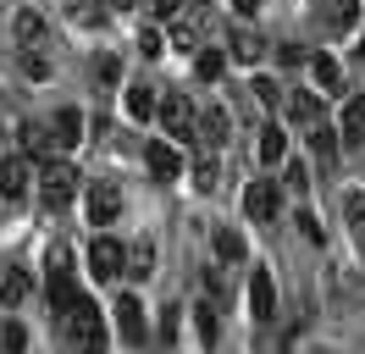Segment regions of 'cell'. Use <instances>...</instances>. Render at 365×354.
<instances>
[{"instance_id": "6da1fadb", "label": "cell", "mask_w": 365, "mask_h": 354, "mask_svg": "<svg viewBox=\"0 0 365 354\" xmlns=\"http://www.w3.org/2000/svg\"><path fill=\"white\" fill-rule=\"evenodd\" d=\"M61 332H67V349L72 354H106V343H111V338H106V315H100V305L83 299V293H78V305L61 315Z\"/></svg>"}, {"instance_id": "7a4b0ae2", "label": "cell", "mask_w": 365, "mask_h": 354, "mask_svg": "<svg viewBox=\"0 0 365 354\" xmlns=\"http://www.w3.org/2000/svg\"><path fill=\"white\" fill-rule=\"evenodd\" d=\"M45 293H50V310L56 315H67L72 305H78V266H72V249H50L45 261Z\"/></svg>"}, {"instance_id": "3957f363", "label": "cell", "mask_w": 365, "mask_h": 354, "mask_svg": "<svg viewBox=\"0 0 365 354\" xmlns=\"http://www.w3.org/2000/svg\"><path fill=\"white\" fill-rule=\"evenodd\" d=\"M34 188H39V199H45L50 211H67L72 199H78V172H72V161H56V155L39 161V183H34Z\"/></svg>"}, {"instance_id": "277c9868", "label": "cell", "mask_w": 365, "mask_h": 354, "mask_svg": "<svg viewBox=\"0 0 365 354\" xmlns=\"http://www.w3.org/2000/svg\"><path fill=\"white\" fill-rule=\"evenodd\" d=\"M155 122L166 128V138H200V111H194V100H188V94H178V88L160 100Z\"/></svg>"}, {"instance_id": "5b68a950", "label": "cell", "mask_w": 365, "mask_h": 354, "mask_svg": "<svg viewBox=\"0 0 365 354\" xmlns=\"http://www.w3.org/2000/svg\"><path fill=\"white\" fill-rule=\"evenodd\" d=\"M128 271V243L111 238V233H100V238L89 243V277L94 283H116Z\"/></svg>"}, {"instance_id": "8992f818", "label": "cell", "mask_w": 365, "mask_h": 354, "mask_svg": "<svg viewBox=\"0 0 365 354\" xmlns=\"http://www.w3.org/2000/svg\"><path fill=\"white\" fill-rule=\"evenodd\" d=\"M277 211H282L277 177H255L250 188H244V216H250V221H277Z\"/></svg>"}, {"instance_id": "52a82bcc", "label": "cell", "mask_w": 365, "mask_h": 354, "mask_svg": "<svg viewBox=\"0 0 365 354\" xmlns=\"http://www.w3.org/2000/svg\"><path fill=\"white\" fill-rule=\"evenodd\" d=\"M39 183V172L28 166V155H0V199H28V188Z\"/></svg>"}, {"instance_id": "ba28073f", "label": "cell", "mask_w": 365, "mask_h": 354, "mask_svg": "<svg viewBox=\"0 0 365 354\" xmlns=\"http://www.w3.org/2000/svg\"><path fill=\"white\" fill-rule=\"evenodd\" d=\"M250 315H255V321H272V315H277V277H272V266H255V271H250Z\"/></svg>"}, {"instance_id": "9c48e42d", "label": "cell", "mask_w": 365, "mask_h": 354, "mask_svg": "<svg viewBox=\"0 0 365 354\" xmlns=\"http://www.w3.org/2000/svg\"><path fill=\"white\" fill-rule=\"evenodd\" d=\"M144 166H150V177L172 183V177H182V155H178L172 138H150V144H144Z\"/></svg>"}, {"instance_id": "30bf717a", "label": "cell", "mask_w": 365, "mask_h": 354, "mask_svg": "<svg viewBox=\"0 0 365 354\" xmlns=\"http://www.w3.org/2000/svg\"><path fill=\"white\" fill-rule=\"evenodd\" d=\"M116 216H122V188L116 183H94L89 188V221L94 227H111Z\"/></svg>"}, {"instance_id": "8fae6325", "label": "cell", "mask_w": 365, "mask_h": 354, "mask_svg": "<svg viewBox=\"0 0 365 354\" xmlns=\"http://www.w3.org/2000/svg\"><path fill=\"white\" fill-rule=\"evenodd\" d=\"M200 138H205L210 150H222V144L232 138V116H227V106H222V100H210V106L200 111Z\"/></svg>"}, {"instance_id": "7c38bea8", "label": "cell", "mask_w": 365, "mask_h": 354, "mask_svg": "<svg viewBox=\"0 0 365 354\" xmlns=\"http://www.w3.org/2000/svg\"><path fill=\"white\" fill-rule=\"evenodd\" d=\"M11 28H17V44H23V50H45L50 44V22L39 17L34 6H23V11L11 17Z\"/></svg>"}, {"instance_id": "4fadbf2b", "label": "cell", "mask_w": 365, "mask_h": 354, "mask_svg": "<svg viewBox=\"0 0 365 354\" xmlns=\"http://www.w3.org/2000/svg\"><path fill=\"white\" fill-rule=\"evenodd\" d=\"M310 78H316V88L321 94H343V66H338V56H327V50H316V56H310Z\"/></svg>"}, {"instance_id": "5bb4252c", "label": "cell", "mask_w": 365, "mask_h": 354, "mask_svg": "<svg viewBox=\"0 0 365 354\" xmlns=\"http://www.w3.org/2000/svg\"><path fill=\"white\" fill-rule=\"evenodd\" d=\"M338 144H343L338 122H321V128H310V155H316V161L327 166V172L338 166Z\"/></svg>"}, {"instance_id": "9a60e30c", "label": "cell", "mask_w": 365, "mask_h": 354, "mask_svg": "<svg viewBox=\"0 0 365 354\" xmlns=\"http://www.w3.org/2000/svg\"><path fill=\"white\" fill-rule=\"evenodd\" d=\"M116 332H122L128 343H144V305H138L133 293L116 299Z\"/></svg>"}, {"instance_id": "2e32d148", "label": "cell", "mask_w": 365, "mask_h": 354, "mask_svg": "<svg viewBox=\"0 0 365 354\" xmlns=\"http://www.w3.org/2000/svg\"><path fill=\"white\" fill-rule=\"evenodd\" d=\"M338 133H343V144H365V94H349V100H343Z\"/></svg>"}, {"instance_id": "e0dca14e", "label": "cell", "mask_w": 365, "mask_h": 354, "mask_svg": "<svg viewBox=\"0 0 365 354\" xmlns=\"http://www.w3.org/2000/svg\"><path fill=\"white\" fill-rule=\"evenodd\" d=\"M316 11L327 28H354V17H360V0H316Z\"/></svg>"}, {"instance_id": "ac0fdd59", "label": "cell", "mask_w": 365, "mask_h": 354, "mask_svg": "<svg viewBox=\"0 0 365 354\" xmlns=\"http://www.w3.org/2000/svg\"><path fill=\"white\" fill-rule=\"evenodd\" d=\"M227 44H232V50H227L232 61H260V56H266V39H260V34H250V28H232Z\"/></svg>"}, {"instance_id": "d6986e66", "label": "cell", "mask_w": 365, "mask_h": 354, "mask_svg": "<svg viewBox=\"0 0 365 354\" xmlns=\"http://www.w3.org/2000/svg\"><path fill=\"white\" fill-rule=\"evenodd\" d=\"M50 133H56V144H78V138H83V111L61 106V111H56V122H50Z\"/></svg>"}, {"instance_id": "ffe728a7", "label": "cell", "mask_w": 365, "mask_h": 354, "mask_svg": "<svg viewBox=\"0 0 365 354\" xmlns=\"http://www.w3.org/2000/svg\"><path fill=\"white\" fill-rule=\"evenodd\" d=\"M150 271H155V243H150V238H133V243H128V277L144 283Z\"/></svg>"}, {"instance_id": "44dd1931", "label": "cell", "mask_w": 365, "mask_h": 354, "mask_svg": "<svg viewBox=\"0 0 365 354\" xmlns=\"http://www.w3.org/2000/svg\"><path fill=\"white\" fill-rule=\"evenodd\" d=\"M288 122H299L304 133L321 128V122H327V116H321V100L316 94H294V100H288Z\"/></svg>"}, {"instance_id": "7402d4cb", "label": "cell", "mask_w": 365, "mask_h": 354, "mask_svg": "<svg viewBox=\"0 0 365 354\" xmlns=\"http://www.w3.org/2000/svg\"><path fill=\"white\" fill-rule=\"evenodd\" d=\"M155 111H160L155 88H150V84H128V116H133V122H150Z\"/></svg>"}, {"instance_id": "603a6c76", "label": "cell", "mask_w": 365, "mask_h": 354, "mask_svg": "<svg viewBox=\"0 0 365 354\" xmlns=\"http://www.w3.org/2000/svg\"><path fill=\"white\" fill-rule=\"evenodd\" d=\"M23 299H28V271H23V266L0 271V305H6V310H17Z\"/></svg>"}, {"instance_id": "cb8c5ba5", "label": "cell", "mask_w": 365, "mask_h": 354, "mask_svg": "<svg viewBox=\"0 0 365 354\" xmlns=\"http://www.w3.org/2000/svg\"><path fill=\"white\" fill-rule=\"evenodd\" d=\"M210 249H216V261H222V266H244V238H238L232 227L210 233Z\"/></svg>"}, {"instance_id": "d4e9b609", "label": "cell", "mask_w": 365, "mask_h": 354, "mask_svg": "<svg viewBox=\"0 0 365 354\" xmlns=\"http://www.w3.org/2000/svg\"><path fill=\"white\" fill-rule=\"evenodd\" d=\"M282 155H288V133L277 128V122H266V128H260V161H266V166H277Z\"/></svg>"}, {"instance_id": "484cf974", "label": "cell", "mask_w": 365, "mask_h": 354, "mask_svg": "<svg viewBox=\"0 0 365 354\" xmlns=\"http://www.w3.org/2000/svg\"><path fill=\"white\" fill-rule=\"evenodd\" d=\"M227 50H200V56H194V72H200V84H216V78H222V72H227Z\"/></svg>"}, {"instance_id": "4316f807", "label": "cell", "mask_w": 365, "mask_h": 354, "mask_svg": "<svg viewBox=\"0 0 365 354\" xmlns=\"http://www.w3.org/2000/svg\"><path fill=\"white\" fill-rule=\"evenodd\" d=\"M194 327H200V343H205V349L222 338V321H216V305H210V299H205V305H194Z\"/></svg>"}, {"instance_id": "83f0119b", "label": "cell", "mask_w": 365, "mask_h": 354, "mask_svg": "<svg viewBox=\"0 0 365 354\" xmlns=\"http://www.w3.org/2000/svg\"><path fill=\"white\" fill-rule=\"evenodd\" d=\"M94 84H106V88L122 84V61H116L111 50H100V56H94Z\"/></svg>"}, {"instance_id": "f1b7e54d", "label": "cell", "mask_w": 365, "mask_h": 354, "mask_svg": "<svg viewBox=\"0 0 365 354\" xmlns=\"http://www.w3.org/2000/svg\"><path fill=\"white\" fill-rule=\"evenodd\" d=\"M0 354H28V332H23V321H6V327H0Z\"/></svg>"}, {"instance_id": "f546056e", "label": "cell", "mask_w": 365, "mask_h": 354, "mask_svg": "<svg viewBox=\"0 0 365 354\" xmlns=\"http://www.w3.org/2000/svg\"><path fill=\"white\" fill-rule=\"evenodd\" d=\"M343 211H349V227L365 233V188H343Z\"/></svg>"}, {"instance_id": "4dcf8cb0", "label": "cell", "mask_w": 365, "mask_h": 354, "mask_svg": "<svg viewBox=\"0 0 365 354\" xmlns=\"http://www.w3.org/2000/svg\"><path fill=\"white\" fill-rule=\"evenodd\" d=\"M216 177H222V161H216V150H210V155L194 161V183H200V188H216Z\"/></svg>"}, {"instance_id": "1f68e13d", "label": "cell", "mask_w": 365, "mask_h": 354, "mask_svg": "<svg viewBox=\"0 0 365 354\" xmlns=\"http://www.w3.org/2000/svg\"><path fill=\"white\" fill-rule=\"evenodd\" d=\"M205 293H210V299H216V305L227 299V271H222V261H216V266H210V271H205Z\"/></svg>"}, {"instance_id": "d6a6232c", "label": "cell", "mask_w": 365, "mask_h": 354, "mask_svg": "<svg viewBox=\"0 0 365 354\" xmlns=\"http://www.w3.org/2000/svg\"><path fill=\"white\" fill-rule=\"evenodd\" d=\"M17 66H23L28 78H50V61L39 56V50H23V61H17Z\"/></svg>"}, {"instance_id": "836d02e7", "label": "cell", "mask_w": 365, "mask_h": 354, "mask_svg": "<svg viewBox=\"0 0 365 354\" xmlns=\"http://www.w3.org/2000/svg\"><path fill=\"white\" fill-rule=\"evenodd\" d=\"M138 50L155 61V56H160V28H144V34H138Z\"/></svg>"}, {"instance_id": "e575fe53", "label": "cell", "mask_w": 365, "mask_h": 354, "mask_svg": "<svg viewBox=\"0 0 365 354\" xmlns=\"http://www.w3.org/2000/svg\"><path fill=\"white\" fill-rule=\"evenodd\" d=\"M255 100H260V106H277V84H272V78H255Z\"/></svg>"}, {"instance_id": "d590c367", "label": "cell", "mask_w": 365, "mask_h": 354, "mask_svg": "<svg viewBox=\"0 0 365 354\" xmlns=\"http://www.w3.org/2000/svg\"><path fill=\"white\" fill-rule=\"evenodd\" d=\"M155 6V22H178V11H182V0H150Z\"/></svg>"}, {"instance_id": "8d00e7d4", "label": "cell", "mask_w": 365, "mask_h": 354, "mask_svg": "<svg viewBox=\"0 0 365 354\" xmlns=\"http://www.w3.org/2000/svg\"><path fill=\"white\" fill-rule=\"evenodd\" d=\"M310 183V172H304V161H288V188H304Z\"/></svg>"}, {"instance_id": "74e56055", "label": "cell", "mask_w": 365, "mask_h": 354, "mask_svg": "<svg viewBox=\"0 0 365 354\" xmlns=\"http://www.w3.org/2000/svg\"><path fill=\"white\" fill-rule=\"evenodd\" d=\"M232 11H238V17H255V11H260V0H232Z\"/></svg>"}, {"instance_id": "f35d334b", "label": "cell", "mask_w": 365, "mask_h": 354, "mask_svg": "<svg viewBox=\"0 0 365 354\" xmlns=\"http://www.w3.org/2000/svg\"><path fill=\"white\" fill-rule=\"evenodd\" d=\"M111 6H122V11H128V6H138V0H111Z\"/></svg>"}]
</instances>
